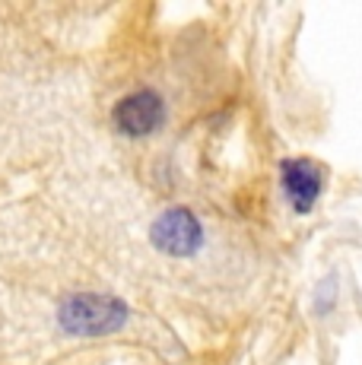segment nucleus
Returning a JSON list of instances; mask_svg holds the SVG:
<instances>
[{
    "label": "nucleus",
    "instance_id": "obj_1",
    "mask_svg": "<svg viewBox=\"0 0 362 365\" xmlns=\"http://www.w3.org/2000/svg\"><path fill=\"white\" fill-rule=\"evenodd\" d=\"M58 321L67 334L99 336V334L118 331V327L128 321V308H124V302H118L111 296L80 292V296H71L61 305Z\"/></svg>",
    "mask_w": 362,
    "mask_h": 365
},
{
    "label": "nucleus",
    "instance_id": "obj_2",
    "mask_svg": "<svg viewBox=\"0 0 362 365\" xmlns=\"http://www.w3.org/2000/svg\"><path fill=\"white\" fill-rule=\"evenodd\" d=\"M150 238L159 251L172 257H187L204 245V229H200L197 216L187 210H165L150 229Z\"/></svg>",
    "mask_w": 362,
    "mask_h": 365
},
{
    "label": "nucleus",
    "instance_id": "obj_3",
    "mask_svg": "<svg viewBox=\"0 0 362 365\" xmlns=\"http://www.w3.org/2000/svg\"><path fill=\"white\" fill-rule=\"evenodd\" d=\"M111 118H115V128L128 137H146L165 121V105L152 89H140L118 102Z\"/></svg>",
    "mask_w": 362,
    "mask_h": 365
},
{
    "label": "nucleus",
    "instance_id": "obj_4",
    "mask_svg": "<svg viewBox=\"0 0 362 365\" xmlns=\"http://www.w3.org/2000/svg\"><path fill=\"white\" fill-rule=\"evenodd\" d=\"M280 178H283V191H286V197L292 200V207L299 213H309L321 197L324 187L321 168L309 163V159H286L280 168Z\"/></svg>",
    "mask_w": 362,
    "mask_h": 365
}]
</instances>
